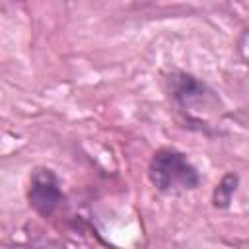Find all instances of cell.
Returning <instances> with one entry per match:
<instances>
[{"mask_svg":"<svg viewBox=\"0 0 249 249\" xmlns=\"http://www.w3.org/2000/svg\"><path fill=\"white\" fill-rule=\"evenodd\" d=\"M148 179L163 195H181L200 185L198 169L175 148H160L154 152L148 163Z\"/></svg>","mask_w":249,"mask_h":249,"instance_id":"cell-1","label":"cell"},{"mask_svg":"<svg viewBox=\"0 0 249 249\" xmlns=\"http://www.w3.org/2000/svg\"><path fill=\"white\" fill-rule=\"evenodd\" d=\"M169 84L175 101L191 119L202 121V113H212L220 103L214 91L191 74L175 72L169 76Z\"/></svg>","mask_w":249,"mask_h":249,"instance_id":"cell-2","label":"cell"},{"mask_svg":"<svg viewBox=\"0 0 249 249\" xmlns=\"http://www.w3.org/2000/svg\"><path fill=\"white\" fill-rule=\"evenodd\" d=\"M27 200L29 206L43 218H51L60 202L64 200L58 177L49 167H35L29 175L27 187Z\"/></svg>","mask_w":249,"mask_h":249,"instance_id":"cell-3","label":"cell"},{"mask_svg":"<svg viewBox=\"0 0 249 249\" xmlns=\"http://www.w3.org/2000/svg\"><path fill=\"white\" fill-rule=\"evenodd\" d=\"M237 183H239V177L235 173H228L224 175V179L216 185L214 189V195H212V202L216 208H228L231 198H233V193L237 189Z\"/></svg>","mask_w":249,"mask_h":249,"instance_id":"cell-4","label":"cell"}]
</instances>
